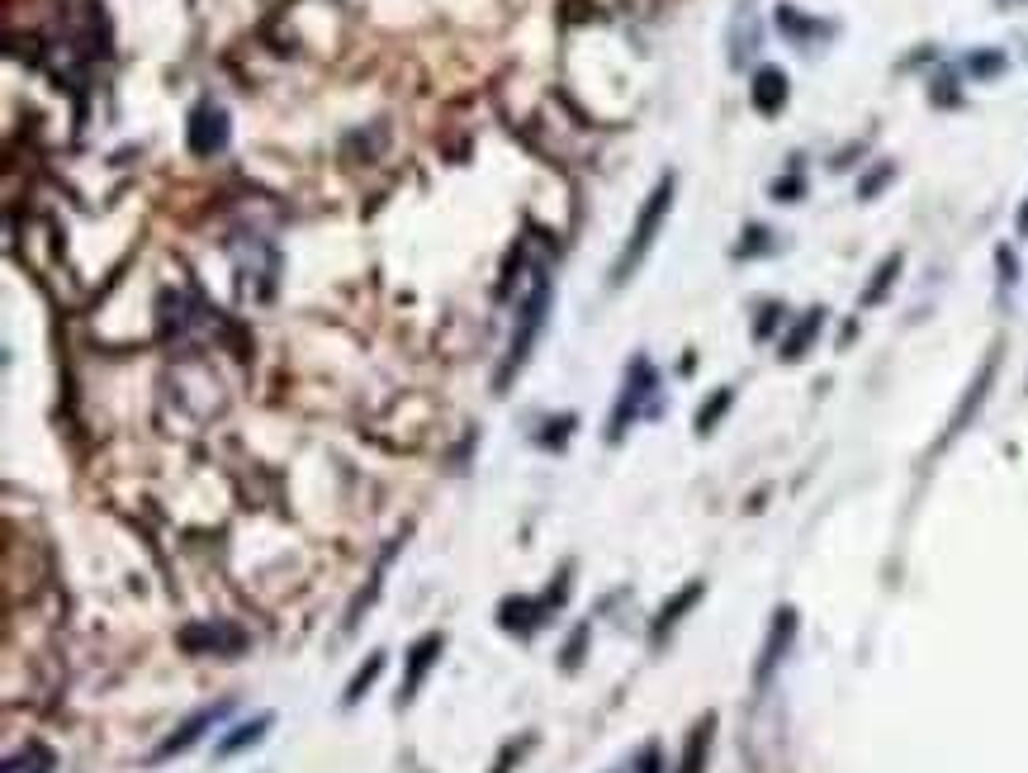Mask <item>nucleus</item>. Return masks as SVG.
<instances>
[{"label": "nucleus", "instance_id": "obj_13", "mask_svg": "<svg viewBox=\"0 0 1028 773\" xmlns=\"http://www.w3.org/2000/svg\"><path fill=\"white\" fill-rule=\"evenodd\" d=\"M5 773H52V754H48V750H38V745H29L24 754L10 759Z\"/></svg>", "mask_w": 1028, "mask_h": 773}, {"label": "nucleus", "instance_id": "obj_10", "mask_svg": "<svg viewBox=\"0 0 1028 773\" xmlns=\"http://www.w3.org/2000/svg\"><path fill=\"white\" fill-rule=\"evenodd\" d=\"M777 29H783L787 38H797V44H806V38H820V34H830V24H820V20H806L797 5H783V10H777Z\"/></svg>", "mask_w": 1028, "mask_h": 773}, {"label": "nucleus", "instance_id": "obj_20", "mask_svg": "<svg viewBox=\"0 0 1028 773\" xmlns=\"http://www.w3.org/2000/svg\"><path fill=\"white\" fill-rule=\"evenodd\" d=\"M777 314H783V309H777V304H767V309H763V318H759V328H753V337H767V333H773Z\"/></svg>", "mask_w": 1028, "mask_h": 773}, {"label": "nucleus", "instance_id": "obj_9", "mask_svg": "<svg viewBox=\"0 0 1028 773\" xmlns=\"http://www.w3.org/2000/svg\"><path fill=\"white\" fill-rule=\"evenodd\" d=\"M753 48H759V20H753V10L745 5V10L735 15V24H730V62L745 67V58H749Z\"/></svg>", "mask_w": 1028, "mask_h": 773}, {"label": "nucleus", "instance_id": "obj_17", "mask_svg": "<svg viewBox=\"0 0 1028 773\" xmlns=\"http://www.w3.org/2000/svg\"><path fill=\"white\" fill-rule=\"evenodd\" d=\"M1000 67H1005V58H1000V52H971V58H967V72H971V76H995Z\"/></svg>", "mask_w": 1028, "mask_h": 773}, {"label": "nucleus", "instance_id": "obj_3", "mask_svg": "<svg viewBox=\"0 0 1028 773\" xmlns=\"http://www.w3.org/2000/svg\"><path fill=\"white\" fill-rule=\"evenodd\" d=\"M650 399H660V375H654V365L645 357H636L626 365V385H621V399H616V413H612V442L626 437V427L645 413ZM650 409H654V403H650Z\"/></svg>", "mask_w": 1028, "mask_h": 773}, {"label": "nucleus", "instance_id": "obj_18", "mask_svg": "<svg viewBox=\"0 0 1028 773\" xmlns=\"http://www.w3.org/2000/svg\"><path fill=\"white\" fill-rule=\"evenodd\" d=\"M745 238H749V242H739V256H759V252H773V247H777V242H767L773 233H767V228H759V224H753Z\"/></svg>", "mask_w": 1028, "mask_h": 773}, {"label": "nucleus", "instance_id": "obj_19", "mask_svg": "<svg viewBox=\"0 0 1028 773\" xmlns=\"http://www.w3.org/2000/svg\"><path fill=\"white\" fill-rule=\"evenodd\" d=\"M891 176H896V167H891V161H886V167H876V171L868 176V181H862V185H858V195H862V200H872V195H876V190H882V185L891 181Z\"/></svg>", "mask_w": 1028, "mask_h": 773}, {"label": "nucleus", "instance_id": "obj_7", "mask_svg": "<svg viewBox=\"0 0 1028 773\" xmlns=\"http://www.w3.org/2000/svg\"><path fill=\"white\" fill-rule=\"evenodd\" d=\"M820 323H825V309H806V318L783 337V361H801L806 351H811L815 333H820Z\"/></svg>", "mask_w": 1028, "mask_h": 773}, {"label": "nucleus", "instance_id": "obj_2", "mask_svg": "<svg viewBox=\"0 0 1028 773\" xmlns=\"http://www.w3.org/2000/svg\"><path fill=\"white\" fill-rule=\"evenodd\" d=\"M668 209H674V176H664V181L650 190L645 209H640V219H636V228H630L626 247H621V256H616V266H612V285H626V280H630V270H636V266L650 256V247H654V233H660V228H664Z\"/></svg>", "mask_w": 1028, "mask_h": 773}, {"label": "nucleus", "instance_id": "obj_6", "mask_svg": "<svg viewBox=\"0 0 1028 773\" xmlns=\"http://www.w3.org/2000/svg\"><path fill=\"white\" fill-rule=\"evenodd\" d=\"M783 105H787V76L777 72V67H763V72L753 76V110L777 114Z\"/></svg>", "mask_w": 1028, "mask_h": 773}, {"label": "nucleus", "instance_id": "obj_21", "mask_svg": "<svg viewBox=\"0 0 1028 773\" xmlns=\"http://www.w3.org/2000/svg\"><path fill=\"white\" fill-rule=\"evenodd\" d=\"M1019 233H1028V205L1019 209Z\"/></svg>", "mask_w": 1028, "mask_h": 773}, {"label": "nucleus", "instance_id": "obj_4", "mask_svg": "<svg viewBox=\"0 0 1028 773\" xmlns=\"http://www.w3.org/2000/svg\"><path fill=\"white\" fill-rule=\"evenodd\" d=\"M228 147V114L218 105L204 100L195 114H190V153L195 157H214Z\"/></svg>", "mask_w": 1028, "mask_h": 773}, {"label": "nucleus", "instance_id": "obj_11", "mask_svg": "<svg viewBox=\"0 0 1028 773\" xmlns=\"http://www.w3.org/2000/svg\"><path fill=\"white\" fill-rule=\"evenodd\" d=\"M896 270H900V252L896 256H886L882 266H876V280L862 290V309H872V304H882V294L891 290V280H896Z\"/></svg>", "mask_w": 1028, "mask_h": 773}, {"label": "nucleus", "instance_id": "obj_12", "mask_svg": "<svg viewBox=\"0 0 1028 773\" xmlns=\"http://www.w3.org/2000/svg\"><path fill=\"white\" fill-rule=\"evenodd\" d=\"M706 745H711V716H706V722L692 730V740H688V754H682V773H702Z\"/></svg>", "mask_w": 1028, "mask_h": 773}, {"label": "nucleus", "instance_id": "obj_1", "mask_svg": "<svg viewBox=\"0 0 1028 773\" xmlns=\"http://www.w3.org/2000/svg\"><path fill=\"white\" fill-rule=\"evenodd\" d=\"M551 300H555L551 270H545V262H536V266L527 270V290L517 294L512 342H507V357H503V365H498V375H493V385H498V389H507V379H512V375L527 365L531 347H536V337H541V328H545V314H551Z\"/></svg>", "mask_w": 1028, "mask_h": 773}, {"label": "nucleus", "instance_id": "obj_16", "mask_svg": "<svg viewBox=\"0 0 1028 773\" xmlns=\"http://www.w3.org/2000/svg\"><path fill=\"white\" fill-rule=\"evenodd\" d=\"M725 409H730V389H721V395L711 399V403H702V413H697V432H711V427H716V418H721Z\"/></svg>", "mask_w": 1028, "mask_h": 773}, {"label": "nucleus", "instance_id": "obj_5", "mask_svg": "<svg viewBox=\"0 0 1028 773\" xmlns=\"http://www.w3.org/2000/svg\"><path fill=\"white\" fill-rule=\"evenodd\" d=\"M223 712H228V702H214V708H199V712L190 716V722H185L181 730H176V736H171L167 745H161V750H157V759H171V754L190 750V745H195V740L204 736V726H214V722H218V716H223Z\"/></svg>", "mask_w": 1028, "mask_h": 773}, {"label": "nucleus", "instance_id": "obj_8", "mask_svg": "<svg viewBox=\"0 0 1028 773\" xmlns=\"http://www.w3.org/2000/svg\"><path fill=\"white\" fill-rule=\"evenodd\" d=\"M436 650H442V636H422V641L413 645V655H408V679H403V702L418 693V684H422V674L432 669V660H436Z\"/></svg>", "mask_w": 1028, "mask_h": 773}, {"label": "nucleus", "instance_id": "obj_14", "mask_svg": "<svg viewBox=\"0 0 1028 773\" xmlns=\"http://www.w3.org/2000/svg\"><path fill=\"white\" fill-rule=\"evenodd\" d=\"M270 726V716H256V722L252 726H238V730H232V736L223 740V745H218V754H238L242 750V745H252V740H262V730Z\"/></svg>", "mask_w": 1028, "mask_h": 773}, {"label": "nucleus", "instance_id": "obj_15", "mask_svg": "<svg viewBox=\"0 0 1028 773\" xmlns=\"http://www.w3.org/2000/svg\"><path fill=\"white\" fill-rule=\"evenodd\" d=\"M379 669H384V655H379V650H375V655H370V664H365V669H361V674H355V679H351V688H347V702H355V698H361L365 688L375 684V674H379Z\"/></svg>", "mask_w": 1028, "mask_h": 773}]
</instances>
